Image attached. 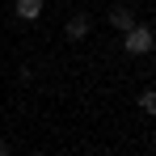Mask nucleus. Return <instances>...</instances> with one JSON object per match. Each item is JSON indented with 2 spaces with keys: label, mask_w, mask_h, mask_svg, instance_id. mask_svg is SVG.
Masks as SVG:
<instances>
[{
  "label": "nucleus",
  "mask_w": 156,
  "mask_h": 156,
  "mask_svg": "<svg viewBox=\"0 0 156 156\" xmlns=\"http://www.w3.org/2000/svg\"><path fill=\"white\" fill-rule=\"evenodd\" d=\"M122 47H127V55H148V51L156 47L152 26H139V21H135V26L127 30V42H122Z\"/></svg>",
  "instance_id": "obj_1"
},
{
  "label": "nucleus",
  "mask_w": 156,
  "mask_h": 156,
  "mask_svg": "<svg viewBox=\"0 0 156 156\" xmlns=\"http://www.w3.org/2000/svg\"><path fill=\"white\" fill-rule=\"evenodd\" d=\"M89 30H93V21H89L84 13H72V17H68V26H63V34H68V38L76 42V38H84Z\"/></svg>",
  "instance_id": "obj_2"
},
{
  "label": "nucleus",
  "mask_w": 156,
  "mask_h": 156,
  "mask_svg": "<svg viewBox=\"0 0 156 156\" xmlns=\"http://www.w3.org/2000/svg\"><path fill=\"white\" fill-rule=\"evenodd\" d=\"M110 26H114V30H122V34H127V30L135 26V13H131L127 4H118V9H110Z\"/></svg>",
  "instance_id": "obj_3"
},
{
  "label": "nucleus",
  "mask_w": 156,
  "mask_h": 156,
  "mask_svg": "<svg viewBox=\"0 0 156 156\" xmlns=\"http://www.w3.org/2000/svg\"><path fill=\"white\" fill-rule=\"evenodd\" d=\"M42 4H47V0H17V17H21V21L42 17Z\"/></svg>",
  "instance_id": "obj_4"
},
{
  "label": "nucleus",
  "mask_w": 156,
  "mask_h": 156,
  "mask_svg": "<svg viewBox=\"0 0 156 156\" xmlns=\"http://www.w3.org/2000/svg\"><path fill=\"white\" fill-rule=\"evenodd\" d=\"M139 110H144V114H152V118H156V89H148V93L139 97Z\"/></svg>",
  "instance_id": "obj_5"
}]
</instances>
